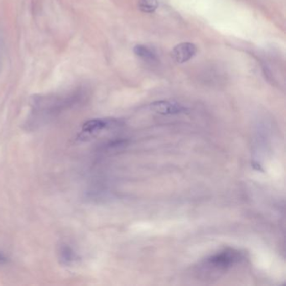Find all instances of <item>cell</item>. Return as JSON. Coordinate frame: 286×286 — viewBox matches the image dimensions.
Wrapping results in <instances>:
<instances>
[{
  "instance_id": "7",
  "label": "cell",
  "mask_w": 286,
  "mask_h": 286,
  "mask_svg": "<svg viewBox=\"0 0 286 286\" xmlns=\"http://www.w3.org/2000/svg\"><path fill=\"white\" fill-rule=\"evenodd\" d=\"M157 7V0H141L139 3V9L145 13H152Z\"/></svg>"
},
{
  "instance_id": "2",
  "label": "cell",
  "mask_w": 286,
  "mask_h": 286,
  "mask_svg": "<svg viewBox=\"0 0 286 286\" xmlns=\"http://www.w3.org/2000/svg\"><path fill=\"white\" fill-rule=\"evenodd\" d=\"M197 48L194 44L184 42L174 47L172 52V57L177 63H185L197 54Z\"/></svg>"
},
{
  "instance_id": "4",
  "label": "cell",
  "mask_w": 286,
  "mask_h": 286,
  "mask_svg": "<svg viewBox=\"0 0 286 286\" xmlns=\"http://www.w3.org/2000/svg\"><path fill=\"white\" fill-rule=\"evenodd\" d=\"M110 121L105 120H92L82 125V133L85 134H95L110 125Z\"/></svg>"
},
{
  "instance_id": "5",
  "label": "cell",
  "mask_w": 286,
  "mask_h": 286,
  "mask_svg": "<svg viewBox=\"0 0 286 286\" xmlns=\"http://www.w3.org/2000/svg\"><path fill=\"white\" fill-rule=\"evenodd\" d=\"M59 259L62 265H73L78 259V255L73 248H70L67 244H62L59 249Z\"/></svg>"
},
{
  "instance_id": "1",
  "label": "cell",
  "mask_w": 286,
  "mask_h": 286,
  "mask_svg": "<svg viewBox=\"0 0 286 286\" xmlns=\"http://www.w3.org/2000/svg\"><path fill=\"white\" fill-rule=\"evenodd\" d=\"M240 260V252L232 249H225L206 258L199 266V274L206 275V279H213L227 272Z\"/></svg>"
},
{
  "instance_id": "8",
  "label": "cell",
  "mask_w": 286,
  "mask_h": 286,
  "mask_svg": "<svg viewBox=\"0 0 286 286\" xmlns=\"http://www.w3.org/2000/svg\"><path fill=\"white\" fill-rule=\"evenodd\" d=\"M8 259L7 257L2 253V252H0V265H5V264L8 263Z\"/></svg>"
},
{
  "instance_id": "6",
  "label": "cell",
  "mask_w": 286,
  "mask_h": 286,
  "mask_svg": "<svg viewBox=\"0 0 286 286\" xmlns=\"http://www.w3.org/2000/svg\"><path fill=\"white\" fill-rule=\"evenodd\" d=\"M134 52L137 57H140L146 61H152L156 60V55L155 52L146 45H138L134 46Z\"/></svg>"
},
{
  "instance_id": "3",
  "label": "cell",
  "mask_w": 286,
  "mask_h": 286,
  "mask_svg": "<svg viewBox=\"0 0 286 286\" xmlns=\"http://www.w3.org/2000/svg\"><path fill=\"white\" fill-rule=\"evenodd\" d=\"M151 110L162 115L178 114L185 112L183 106L169 101H156L150 104Z\"/></svg>"
}]
</instances>
